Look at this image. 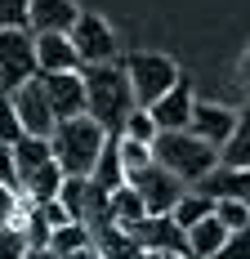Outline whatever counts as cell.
<instances>
[{
    "label": "cell",
    "instance_id": "obj_1",
    "mask_svg": "<svg viewBox=\"0 0 250 259\" xmlns=\"http://www.w3.org/2000/svg\"><path fill=\"white\" fill-rule=\"evenodd\" d=\"M80 76H85V112H90L107 134H121L125 116L139 107L121 58H116V63H90V67H80Z\"/></svg>",
    "mask_w": 250,
    "mask_h": 259
},
{
    "label": "cell",
    "instance_id": "obj_2",
    "mask_svg": "<svg viewBox=\"0 0 250 259\" xmlns=\"http://www.w3.org/2000/svg\"><path fill=\"white\" fill-rule=\"evenodd\" d=\"M103 143H107V130H103L90 112L58 121L54 134H50V148H54L58 170H63V175H76V179H90V175H94V161H99Z\"/></svg>",
    "mask_w": 250,
    "mask_h": 259
},
{
    "label": "cell",
    "instance_id": "obj_3",
    "mask_svg": "<svg viewBox=\"0 0 250 259\" xmlns=\"http://www.w3.org/2000/svg\"><path fill=\"white\" fill-rule=\"evenodd\" d=\"M152 161L156 165H165L170 175L188 183H201L215 165H219V148H210L205 139H197L192 130H161L156 139H152Z\"/></svg>",
    "mask_w": 250,
    "mask_h": 259
},
{
    "label": "cell",
    "instance_id": "obj_4",
    "mask_svg": "<svg viewBox=\"0 0 250 259\" xmlns=\"http://www.w3.org/2000/svg\"><path fill=\"white\" fill-rule=\"evenodd\" d=\"M121 67H125V76H130V90H134V103H139V107H152L179 76H183L175 58H170V54H156V50L125 54Z\"/></svg>",
    "mask_w": 250,
    "mask_h": 259
},
{
    "label": "cell",
    "instance_id": "obj_5",
    "mask_svg": "<svg viewBox=\"0 0 250 259\" xmlns=\"http://www.w3.org/2000/svg\"><path fill=\"white\" fill-rule=\"evenodd\" d=\"M31 76H40L36 67V36L27 27H5L0 31V90H18Z\"/></svg>",
    "mask_w": 250,
    "mask_h": 259
},
{
    "label": "cell",
    "instance_id": "obj_6",
    "mask_svg": "<svg viewBox=\"0 0 250 259\" xmlns=\"http://www.w3.org/2000/svg\"><path fill=\"white\" fill-rule=\"evenodd\" d=\"M125 183L143 197L148 214H170V210L179 206V197L188 192V183L179 179V175H170L165 165H156V161H152V165H143V170H134Z\"/></svg>",
    "mask_w": 250,
    "mask_h": 259
},
{
    "label": "cell",
    "instance_id": "obj_7",
    "mask_svg": "<svg viewBox=\"0 0 250 259\" xmlns=\"http://www.w3.org/2000/svg\"><path fill=\"white\" fill-rule=\"evenodd\" d=\"M67 36H72L76 54L85 58V67H90V63H116V58H121L116 36H112L107 18H99V14H76V23H72Z\"/></svg>",
    "mask_w": 250,
    "mask_h": 259
},
{
    "label": "cell",
    "instance_id": "obj_8",
    "mask_svg": "<svg viewBox=\"0 0 250 259\" xmlns=\"http://www.w3.org/2000/svg\"><path fill=\"white\" fill-rule=\"evenodd\" d=\"M125 233L134 237L139 250H175V255H188V228H179L175 214H143Z\"/></svg>",
    "mask_w": 250,
    "mask_h": 259
},
{
    "label": "cell",
    "instance_id": "obj_9",
    "mask_svg": "<svg viewBox=\"0 0 250 259\" xmlns=\"http://www.w3.org/2000/svg\"><path fill=\"white\" fill-rule=\"evenodd\" d=\"M14 107H18V121H23V134H40V139H50L54 134V107L50 99H45V85H40V76H31L27 85H18L14 90Z\"/></svg>",
    "mask_w": 250,
    "mask_h": 259
},
{
    "label": "cell",
    "instance_id": "obj_10",
    "mask_svg": "<svg viewBox=\"0 0 250 259\" xmlns=\"http://www.w3.org/2000/svg\"><path fill=\"white\" fill-rule=\"evenodd\" d=\"M40 85H45V99L54 107V121H67V116L85 112V76L80 72H45Z\"/></svg>",
    "mask_w": 250,
    "mask_h": 259
},
{
    "label": "cell",
    "instance_id": "obj_11",
    "mask_svg": "<svg viewBox=\"0 0 250 259\" xmlns=\"http://www.w3.org/2000/svg\"><path fill=\"white\" fill-rule=\"evenodd\" d=\"M192 107H197L192 85H188V76H179L148 112H152V121H156V130H188L192 125Z\"/></svg>",
    "mask_w": 250,
    "mask_h": 259
},
{
    "label": "cell",
    "instance_id": "obj_12",
    "mask_svg": "<svg viewBox=\"0 0 250 259\" xmlns=\"http://www.w3.org/2000/svg\"><path fill=\"white\" fill-rule=\"evenodd\" d=\"M31 36H36V31H31ZM36 67H40V76H45V72H80L85 58L76 54L67 31H40V36H36Z\"/></svg>",
    "mask_w": 250,
    "mask_h": 259
},
{
    "label": "cell",
    "instance_id": "obj_13",
    "mask_svg": "<svg viewBox=\"0 0 250 259\" xmlns=\"http://www.w3.org/2000/svg\"><path fill=\"white\" fill-rule=\"evenodd\" d=\"M232 125H237V112L224 103H197L192 107V134L197 139H205L210 148H224L228 139H232Z\"/></svg>",
    "mask_w": 250,
    "mask_h": 259
},
{
    "label": "cell",
    "instance_id": "obj_14",
    "mask_svg": "<svg viewBox=\"0 0 250 259\" xmlns=\"http://www.w3.org/2000/svg\"><path fill=\"white\" fill-rule=\"evenodd\" d=\"M197 192H205V197H232V201H246L250 206V165H215L210 175L201 183H192Z\"/></svg>",
    "mask_w": 250,
    "mask_h": 259
},
{
    "label": "cell",
    "instance_id": "obj_15",
    "mask_svg": "<svg viewBox=\"0 0 250 259\" xmlns=\"http://www.w3.org/2000/svg\"><path fill=\"white\" fill-rule=\"evenodd\" d=\"M76 14L72 0H27V31H72Z\"/></svg>",
    "mask_w": 250,
    "mask_h": 259
},
{
    "label": "cell",
    "instance_id": "obj_16",
    "mask_svg": "<svg viewBox=\"0 0 250 259\" xmlns=\"http://www.w3.org/2000/svg\"><path fill=\"white\" fill-rule=\"evenodd\" d=\"M90 183L99 188V192H116L125 183V165H121V134H107V143H103L99 161H94V175Z\"/></svg>",
    "mask_w": 250,
    "mask_h": 259
},
{
    "label": "cell",
    "instance_id": "obj_17",
    "mask_svg": "<svg viewBox=\"0 0 250 259\" xmlns=\"http://www.w3.org/2000/svg\"><path fill=\"white\" fill-rule=\"evenodd\" d=\"M228 237H232V228H224V219H219V214H205L201 224L188 228V255L192 259H210Z\"/></svg>",
    "mask_w": 250,
    "mask_h": 259
},
{
    "label": "cell",
    "instance_id": "obj_18",
    "mask_svg": "<svg viewBox=\"0 0 250 259\" xmlns=\"http://www.w3.org/2000/svg\"><path fill=\"white\" fill-rule=\"evenodd\" d=\"M54 161V148L50 139H40V134H23L18 143H14V165H18V188H23L27 175H36L40 165H50Z\"/></svg>",
    "mask_w": 250,
    "mask_h": 259
},
{
    "label": "cell",
    "instance_id": "obj_19",
    "mask_svg": "<svg viewBox=\"0 0 250 259\" xmlns=\"http://www.w3.org/2000/svg\"><path fill=\"white\" fill-rule=\"evenodd\" d=\"M219 165H250V99L237 107V125L232 139L219 148Z\"/></svg>",
    "mask_w": 250,
    "mask_h": 259
},
{
    "label": "cell",
    "instance_id": "obj_20",
    "mask_svg": "<svg viewBox=\"0 0 250 259\" xmlns=\"http://www.w3.org/2000/svg\"><path fill=\"white\" fill-rule=\"evenodd\" d=\"M148 214V206H143V197L130 188V183H121L112 197H107V224H116V228H130V224H139Z\"/></svg>",
    "mask_w": 250,
    "mask_h": 259
},
{
    "label": "cell",
    "instance_id": "obj_21",
    "mask_svg": "<svg viewBox=\"0 0 250 259\" xmlns=\"http://www.w3.org/2000/svg\"><path fill=\"white\" fill-rule=\"evenodd\" d=\"M63 170H58V161H50V165H40L36 175H27L23 179V197L31 201V206H40V201H54L58 197V188H63Z\"/></svg>",
    "mask_w": 250,
    "mask_h": 259
},
{
    "label": "cell",
    "instance_id": "obj_22",
    "mask_svg": "<svg viewBox=\"0 0 250 259\" xmlns=\"http://www.w3.org/2000/svg\"><path fill=\"white\" fill-rule=\"evenodd\" d=\"M170 214H175L179 228H192V224H201L205 214H215V197H205V192H197V188H188Z\"/></svg>",
    "mask_w": 250,
    "mask_h": 259
},
{
    "label": "cell",
    "instance_id": "obj_23",
    "mask_svg": "<svg viewBox=\"0 0 250 259\" xmlns=\"http://www.w3.org/2000/svg\"><path fill=\"white\" fill-rule=\"evenodd\" d=\"M58 201L67 206V214H72L76 224H85V219H90V179L67 175V179H63V188H58Z\"/></svg>",
    "mask_w": 250,
    "mask_h": 259
},
{
    "label": "cell",
    "instance_id": "obj_24",
    "mask_svg": "<svg viewBox=\"0 0 250 259\" xmlns=\"http://www.w3.org/2000/svg\"><path fill=\"white\" fill-rule=\"evenodd\" d=\"M50 246H54V255H72V250H80V246H94V228L90 224H63V228H54L50 237Z\"/></svg>",
    "mask_w": 250,
    "mask_h": 259
},
{
    "label": "cell",
    "instance_id": "obj_25",
    "mask_svg": "<svg viewBox=\"0 0 250 259\" xmlns=\"http://www.w3.org/2000/svg\"><path fill=\"white\" fill-rule=\"evenodd\" d=\"M156 134H161V130H156L148 107H134V112L125 116V125H121V139H139V143H152Z\"/></svg>",
    "mask_w": 250,
    "mask_h": 259
},
{
    "label": "cell",
    "instance_id": "obj_26",
    "mask_svg": "<svg viewBox=\"0 0 250 259\" xmlns=\"http://www.w3.org/2000/svg\"><path fill=\"white\" fill-rule=\"evenodd\" d=\"M18 139H23V121H18L14 94L0 90V143H18Z\"/></svg>",
    "mask_w": 250,
    "mask_h": 259
},
{
    "label": "cell",
    "instance_id": "obj_27",
    "mask_svg": "<svg viewBox=\"0 0 250 259\" xmlns=\"http://www.w3.org/2000/svg\"><path fill=\"white\" fill-rule=\"evenodd\" d=\"M121 165H125V179L134 170L152 165V143H139V139H121Z\"/></svg>",
    "mask_w": 250,
    "mask_h": 259
},
{
    "label": "cell",
    "instance_id": "obj_28",
    "mask_svg": "<svg viewBox=\"0 0 250 259\" xmlns=\"http://www.w3.org/2000/svg\"><path fill=\"white\" fill-rule=\"evenodd\" d=\"M215 214L224 219V228H232V233H237V228H250V206H246V201L219 197V201H215Z\"/></svg>",
    "mask_w": 250,
    "mask_h": 259
},
{
    "label": "cell",
    "instance_id": "obj_29",
    "mask_svg": "<svg viewBox=\"0 0 250 259\" xmlns=\"http://www.w3.org/2000/svg\"><path fill=\"white\" fill-rule=\"evenodd\" d=\"M210 259H250V228H237Z\"/></svg>",
    "mask_w": 250,
    "mask_h": 259
},
{
    "label": "cell",
    "instance_id": "obj_30",
    "mask_svg": "<svg viewBox=\"0 0 250 259\" xmlns=\"http://www.w3.org/2000/svg\"><path fill=\"white\" fill-rule=\"evenodd\" d=\"M27 255V237L18 224H9L5 233H0V259H23Z\"/></svg>",
    "mask_w": 250,
    "mask_h": 259
},
{
    "label": "cell",
    "instance_id": "obj_31",
    "mask_svg": "<svg viewBox=\"0 0 250 259\" xmlns=\"http://www.w3.org/2000/svg\"><path fill=\"white\" fill-rule=\"evenodd\" d=\"M5 27H27V0H0V31Z\"/></svg>",
    "mask_w": 250,
    "mask_h": 259
},
{
    "label": "cell",
    "instance_id": "obj_32",
    "mask_svg": "<svg viewBox=\"0 0 250 259\" xmlns=\"http://www.w3.org/2000/svg\"><path fill=\"white\" fill-rule=\"evenodd\" d=\"M0 183L18 188V165H14V143H0ZM23 192V188H18Z\"/></svg>",
    "mask_w": 250,
    "mask_h": 259
},
{
    "label": "cell",
    "instance_id": "obj_33",
    "mask_svg": "<svg viewBox=\"0 0 250 259\" xmlns=\"http://www.w3.org/2000/svg\"><path fill=\"white\" fill-rule=\"evenodd\" d=\"M36 210H40V219H45L50 228H63V224H72V214H67V206H63L58 197H54V201H40Z\"/></svg>",
    "mask_w": 250,
    "mask_h": 259
},
{
    "label": "cell",
    "instance_id": "obj_34",
    "mask_svg": "<svg viewBox=\"0 0 250 259\" xmlns=\"http://www.w3.org/2000/svg\"><path fill=\"white\" fill-rule=\"evenodd\" d=\"M18 197H23L18 188H5V183H0V214H9V224H14V214H18Z\"/></svg>",
    "mask_w": 250,
    "mask_h": 259
},
{
    "label": "cell",
    "instance_id": "obj_35",
    "mask_svg": "<svg viewBox=\"0 0 250 259\" xmlns=\"http://www.w3.org/2000/svg\"><path fill=\"white\" fill-rule=\"evenodd\" d=\"M23 259H58V255H54V246H27Z\"/></svg>",
    "mask_w": 250,
    "mask_h": 259
},
{
    "label": "cell",
    "instance_id": "obj_36",
    "mask_svg": "<svg viewBox=\"0 0 250 259\" xmlns=\"http://www.w3.org/2000/svg\"><path fill=\"white\" fill-rule=\"evenodd\" d=\"M58 259H103L99 246H80V250H72V255H58Z\"/></svg>",
    "mask_w": 250,
    "mask_h": 259
},
{
    "label": "cell",
    "instance_id": "obj_37",
    "mask_svg": "<svg viewBox=\"0 0 250 259\" xmlns=\"http://www.w3.org/2000/svg\"><path fill=\"white\" fill-rule=\"evenodd\" d=\"M139 259H192V255H175V250H143Z\"/></svg>",
    "mask_w": 250,
    "mask_h": 259
},
{
    "label": "cell",
    "instance_id": "obj_38",
    "mask_svg": "<svg viewBox=\"0 0 250 259\" xmlns=\"http://www.w3.org/2000/svg\"><path fill=\"white\" fill-rule=\"evenodd\" d=\"M241 76L250 80V50H246V63H241Z\"/></svg>",
    "mask_w": 250,
    "mask_h": 259
},
{
    "label": "cell",
    "instance_id": "obj_39",
    "mask_svg": "<svg viewBox=\"0 0 250 259\" xmlns=\"http://www.w3.org/2000/svg\"><path fill=\"white\" fill-rule=\"evenodd\" d=\"M5 228H9V214H0V233H5Z\"/></svg>",
    "mask_w": 250,
    "mask_h": 259
}]
</instances>
